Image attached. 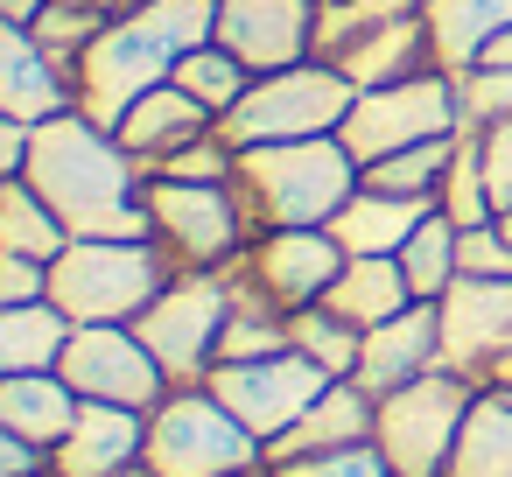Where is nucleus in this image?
Here are the masks:
<instances>
[{"label":"nucleus","instance_id":"nucleus-24","mask_svg":"<svg viewBox=\"0 0 512 477\" xmlns=\"http://www.w3.org/2000/svg\"><path fill=\"white\" fill-rule=\"evenodd\" d=\"M71 337H78V323H71V309L57 295L0 309V372H57Z\"/></svg>","mask_w":512,"mask_h":477},{"label":"nucleus","instance_id":"nucleus-34","mask_svg":"<svg viewBox=\"0 0 512 477\" xmlns=\"http://www.w3.org/2000/svg\"><path fill=\"white\" fill-rule=\"evenodd\" d=\"M435 204H442L456 225H484V218H498V211H491V190H484V162H477V127L456 134V162H449Z\"/></svg>","mask_w":512,"mask_h":477},{"label":"nucleus","instance_id":"nucleus-32","mask_svg":"<svg viewBox=\"0 0 512 477\" xmlns=\"http://www.w3.org/2000/svg\"><path fill=\"white\" fill-rule=\"evenodd\" d=\"M456 162V134L449 141H421V148H400V155H379L365 162V183L372 190H393V197H442V176Z\"/></svg>","mask_w":512,"mask_h":477},{"label":"nucleus","instance_id":"nucleus-18","mask_svg":"<svg viewBox=\"0 0 512 477\" xmlns=\"http://www.w3.org/2000/svg\"><path fill=\"white\" fill-rule=\"evenodd\" d=\"M372 428H379V400H372L358 379H330V386H323V400H316L288 435H274V442H267V470H288V463L323 456V449L372 442Z\"/></svg>","mask_w":512,"mask_h":477},{"label":"nucleus","instance_id":"nucleus-41","mask_svg":"<svg viewBox=\"0 0 512 477\" xmlns=\"http://www.w3.org/2000/svg\"><path fill=\"white\" fill-rule=\"evenodd\" d=\"M0 477H57V449L0 428Z\"/></svg>","mask_w":512,"mask_h":477},{"label":"nucleus","instance_id":"nucleus-23","mask_svg":"<svg viewBox=\"0 0 512 477\" xmlns=\"http://www.w3.org/2000/svg\"><path fill=\"white\" fill-rule=\"evenodd\" d=\"M323 309H337V316H344V323H358V330L393 323L400 309H414V288H407L400 253H379V260H344V274L330 281Z\"/></svg>","mask_w":512,"mask_h":477},{"label":"nucleus","instance_id":"nucleus-12","mask_svg":"<svg viewBox=\"0 0 512 477\" xmlns=\"http://www.w3.org/2000/svg\"><path fill=\"white\" fill-rule=\"evenodd\" d=\"M57 372L85 400H113V407H141V414H155L169 400V372L141 344L134 323H78V337H71V351H64Z\"/></svg>","mask_w":512,"mask_h":477},{"label":"nucleus","instance_id":"nucleus-37","mask_svg":"<svg viewBox=\"0 0 512 477\" xmlns=\"http://www.w3.org/2000/svg\"><path fill=\"white\" fill-rule=\"evenodd\" d=\"M477 162H484L491 211L505 218V211H512V120H491V127H477Z\"/></svg>","mask_w":512,"mask_h":477},{"label":"nucleus","instance_id":"nucleus-16","mask_svg":"<svg viewBox=\"0 0 512 477\" xmlns=\"http://www.w3.org/2000/svg\"><path fill=\"white\" fill-rule=\"evenodd\" d=\"M442 365H449V358H442V309H435V302H414V309H400L393 323H372V330H365L358 386H365L372 400H386L393 386L428 379V372H442Z\"/></svg>","mask_w":512,"mask_h":477},{"label":"nucleus","instance_id":"nucleus-13","mask_svg":"<svg viewBox=\"0 0 512 477\" xmlns=\"http://www.w3.org/2000/svg\"><path fill=\"white\" fill-rule=\"evenodd\" d=\"M316 8L323 0H218V36L253 78L316 57Z\"/></svg>","mask_w":512,"mask_h":477},{"label":"nucleus","instance_id":"nucleus-36","mask_svg":"<svg viewBox=\"0 0 512 477\" xmlns=\"http://www.w3.org/2000/svg\"><path fill=\"white\" fill-rule=\"evenodd\" d=\"M456 85H463V120H470V127L512 120V71H484V64H470Z\"/></svg>","mask_w":512,"mask_h":477},{"label":"nucleus","instance_id":"nucleus-43","mask_svg":"<svg viewBox=\"0 0 512 477\" xmlns=\"http://www.w3.org/2000/svg\"><path fill=\"white\" fill-rule=\"evenodd\" d=\"M477 64H484V71H512V29H498V36L477 50Z\"/></svg>","mask_w":512,"mask_h":477},{"label":"nucleus","instance_id":"nucleus-17","mask_svg":"<svg viewBox=\"0 0 512 477\" xmlns=\"http://www.w3.org/2000/svg\"><path fill=\"white\" fill-rule=\"evenodd\" d=\"M141 456H148V414L113 407V400H85L78 428L57 442V477H127Z\"/></svg>","mask_w":512,"mask_h":477},{"label":"nucleus","instance_id":"nucleus-31","mask_svg":"<svg viewBox=\"0 0 512 477\" xmlns=\"http://www.w3.org/2000/svg\"><path fill=\"white\" fill-rule=\"evenodd\" d=\"M169 85H183L197 106H211V113L225 120V113H232V106L253 92V71H246V64H239L225 43H197V50L176 64V78H169Z\"/></svg>","mask_w":512,"mask_h":477},{"label":"nucleus","instance_id":"nucleus-22","mask_svg":"<svg viewBox=\"0 0 512 477\" xmlns=\"http://www.w3.org/2000/svg\"><path fill=\"white\" fill-rule=\"evenodd\" d=\"M330 64H337L358 92H372V85H400V78H421V71H442V64H435L428 15H407V22H393V29H379V36L351 43V50H337Z\"/></svg>","mask_w":512,"mask_h":477},{"label":"nucleus","instance_id":"nucleus-47","mask_svg":"<svg viewBox=\"0 0 512 477\" xmlns=\"http://www.w3.org/2000/svg\"><path fill=\"white\" fill-rule=\"evenodd\" d=\"M267 477H288V470H267Z\"/></svg>","mask_w":512,"mask_h":477},{"label":"nucleus","instance_id":"nucleus-44","mask_svg":"<svg viewBox=\"0 0 512 477\" xmlns=\"http://www.w3.org/2000/svg\"><path fill=\"white\" fill-rule=\"evenodd\" d=\"M92 8H106V15H127V0H92Z\"/></svg>","mask_w":512,"mask_h":477},{"label":"nucleus","instance_id":"nucleus-25","mask_svg":"<svg viewBox=\"0 0 512 477\" xmlns=\"http://www.w3.org/2000/svg\"><path fill=\"white\" fill-rule=\"evenodd\" d=\"M442 477H512V393L477 386V400L463 414V435H456Z\"/></svg>","mask_w":512,"mask_h":477},{"label":"nucleus","instance_id":"nucleus-15","mask_svg":"<svg viewBox=\"0 0 512 477\" xmlns=\"http://www.w3.org/2000/svg\"><path fill=\"white\" fill-rule=\"evenodd\" d=\"M57 113H78V71L64 57H50L29 29L0 22V120L43 127Z\"/></svg>","mask_w":512,"mask_h":477},{"label":"nucleus","instance_id":"nucleus-7","mask_svg":"<svg viewBox=\"0 0 512 477\" xmlns=\"http://www.w3.org/2000/svg\"><path fill=\"white\" fill-rule=\"evenodd\" d=\"M225 323H232V267H183V274L148 302V316H141L134 330H141V344L162 358L169 386H204L211 365H218Z\"/></svg>","mask_w":512,"mask_h":477},{"label":"nucleus","instance_id":"nucleus-33","mask_svg":"<svg viewBox=\"0 0 512 477\" xmlns=\"http://www.w3.org/2000/svg\"><path fill=\"white\" fill-rule=\"evenodd\" d=\"M106 22H113V15H106V8H92V0H50V8L29 22V36H36L50 57H64V64L78 71V57L106 36Z\"/></svg>","mask_w":512,"mask_h":477},{"label":"nucleus","instance_id":"nucleus-29","mask_svg":"<svg viewBox=\"0 0 512 477\" xmlns=\"http://www.w3.org/2000/svg\"><path fill=\"white\" fill-rule=\"evenodd\" d=\"M407 15H428V0H323L316 8V57L330 64L337 50H351V43H365Z\"/></svg>","mask_w":512,"mask_h":477},{"label":"nucleus","instance_id":"nucleus-1","mask_svg":"<svg viewBox=\"0 0 512 477\" xmlns=\"http://www.w3.org/2000/svg\"><path fill=\"white\" fill-rule=\"evenodd\" d=\"M43 204L71 225V239H155L148 218V169L120 148L113 127L85 113H57L36 127L29 169Z\"/></svg>","mask_w":512,"mask_h":477},{"label":"nucleus","instance_id":"nucleus-19","mask_svg":"<svg viewBox=\"0 0 512 477\" xmlns=\"http://www.w3.org/2000/svg\"><path fill=\"white\" fill-rule=\"evenodd\" d=\"M218 127V113L211 106H197L183 85H155V92H141L134 106H127V120L113 127L120 134V148L141 162V169H155L162 155H176V148H190L197 134H211Z\"/></svg>","mask_w":512,"mask_h":477},{"label":"nucleus","instance_id":"nucleus-6","mask_svg":"<svg viewBox=\"0 0 512 477\" xmlns=\"http://www.w3.org/2000/svg\"><path fill=\"white\" fill-rule=\"evenodd\" d=\"M463 127H470V120H463V85H456V71H421V78L358 92L351 113H344V127H337V141H344V148L358 155V169H365V162H379V155H400V148H421V141H449V134H463Z\"/></svg>","mask_w":512,"mask_h":477},{"label":"nucleus","instance_id":"nucleus-42","mask_svg":"<svg viewBox=\"0 0 512 477\" xmlns=\"http://www.w3.org/2000/svg\"><path fill=\"white\" fill-rule=\"evenodd\" d=\"M477 386H491V393H512V344H505V351H491V358L477 365Z\"/></svg>","mask_w":512,"mask_h":477},{"label":"nucleus","instance_id":"nucleus-27","mask_svg":"<svg viewBox=\"0 0 512 477\" xmlns=\"http://www.w3.org/2000/svg\"><path fill=\"white\" fill-rule=\"evenodd\" d=\"M64 246H71V225L43 204V190L29 176H0V253L57 260Z\"/></svg>","mask_w":512,"mask_h":477},{"label":"nucleus","instance_id":"nucleus-14","mask_svg":"<svg viewBox=\"0 0 512 477\" xmlns=\"http://www.w3.org/2000/svg\"><path fill=\"white\" fill-rule=\"evenodd\" d=\"M435 309H442V358L463 379H477V365L512 344V281L498 274H456Z\"/></svg>","mask_w":512,"mask_h":477},{"label":"nucleus","instance_id":"nucleus-2","mask_svg":"<svg viewBox=\"0 0 512 477\" xmlns=\"http://www.w3.org/2000/svg\"><path fill=\"white\" fill-rule=\"evenodd\" d=\"M365 183L358 155L323 134V141H267V148H239V197L253 232H281V225H330L351 190Z\"/></svg>","mask_w":512,"mask_h":477},{"label":"nucleus","instance_id":"nucleus-4","mask_svg":"<svg viewBox=\"0 0 512 477\" xmlns=\"http://www.w3.org/2000/svg\"><path fill=\"white\" fill-rule=\"evenodd\" d=\"M141 463L155 477H246V470H267V442L211 386H169V400L148 414Z\"/></svg>","mask_w":512,"mask_h":477},{"label":"nucleus","instance_id":"nucleus-40","mask_svg":"<svg viewBox=\"0 0 512 477\" xmlns=\"http://www.w3.org/2000/svg\"><path fill=\"white\" fill-rule=\"evenodd\" d=\"M22 302H50V260L0 253V309H22Z\"/></svg>","mask_w":512,"mask_h":477},{"label":"nucleus","instance_id":"nucleus-3","mask_svg":"<svg viewBox=\"0 0 512 477\" xmlns=\"http://www.w3.org/2000/svg\"><path fill=\"white\" fill-rule=\"evenodd\" d=\"M176 274L183 267L155 239H71L50 260V295L71 309V323H141Z\"/></svg>","mask_w":512,"mask_h":477},{"label":"nucleus","instance_id":"nucleus-35","mask_svg":"<svg viewBox=\"0 0 512 477\" xmlns=\"http://www.w3.org/2000/svg\"><path fill=\"white\" fill-rule=\"evenodd\" d=\"M148 176H176V183H239V148L225 141V127H211V134H197L190 148L162 155Z\"/></svg>","mask_w":512,"mask_h":477},{"label":"nucleus","instance_id":"nucleus-8","mask_svg":"<svg viewBox=\"0 0 512 477\" xmlns=\"http://www.w3.org/2000/svg\"><path fill=\"white\" fill-rule=\"evenodd\" d=\"M470 400H477V379H463L456 365L393 386L379 400V428H372V442L393 463V477H442L449 470V449L463 435Z\"/></svg>","mask_w":512,"mask_h":477},{"label":"nucleus","instance_id":"nucleus-5","mask_svg":"<svg viewBox=\"0 0 512 477\" xmlns=\"http://www.w3.org/2000/svg\"><path fill=\"white\" fill-rule=\"evenodd\" d=\"M351 99H358V85H351L337 64L309 57V64H288V71L253 78V92H246V99H239L218 127H225V141H232V148H267V141H323V134H337V127H344Z\"/></svg>","mask_w":512,"mask_h":477},{"label":"nucleus","instance_id":"nucleus-30","mask_svg":"<svg viewBox=\"0 0 512 477\" xmlns=\"http://www.w3.org/2000/svg\"><path fill=\"white\" fill-rule=\"evenodd\" d=\"M288 344L302 351V358H316L330 379H358V358H365V330L358 323H344L337 309H295L288 316Z\"/></svg>","mask_w":512,"mask_h":477},{"label":"nucleus","instance_id":"nucleus-39","mask_svg":"<svg viewBox=\"0 0 512 477\" xmlns=\"http://www.w3.org/2000/svg\"><path fill=\"white\" fill-rule=\"evenodd\" d=\"M456 260H463V274H498V281H512V239H505V225H498V218L463 225Z\"/></svg>","mask_w":512,"mask_h":477},{"label":"nucleus","instance_id":"nucleus-20","mask_svg":"<svg viewBox=\"0 0 512 477\" xmlns=\"http://www.w3.org/2000/svg\"><path fill=\"white\" fill-rule=\"evenodd\" d=\"M85 414V393L64 372H0V428L57 449Z\"/></svg>","mask_w":512,"mask_h":477},{"label":"nucleus","instance_id":"nucleus-10","mask_svg":"<svg viewBox=\"0 0 512 477\" xmlns=\"http://www.w3.org/2000/svg\"><path fill=\"white\" fill-rule=\"evenodd\" d=\"M344 246L330 225H281V232H253V246L232 260V281L267 295L274 309H316L330 295V281L344 274Z\"/></svg>","mask_w":512,"mask_h":477},{"label":"nucleus","instance_id":"nucleus-26","mask_svg":"<svg viewBox=\"0 0 512 477\" xmlns=\"http://www.w3.org/2000/svg\"><path fill=\"white\" fill-rule=\"evenodd\" d=\"M512 29V0H428V36H435V64L442 71H470L477 50Z\"/></svg>","mask_w":512,"mask_h":477},{"label":"nucleus","instance_id":"nucleus-21","mask_svg":"<svg viewBox=\"0 0 512 477\" xmlns=\"http://www.w3.org/2000/svg\"><path fill=\"white\" fill-rule=\"evenodd\" d=\"M428 211H435L428 197H393V190L358 183V190H351V204L330 218V232H337V246H344L351 260H379V253H400Z\"/></svg>","mask_w":512,"mask_h":477},{"label":"nucleus","instance_id":"nucleus-38","mask_svg":"<svg viewBox=\"0 0 512 477\" xmlns=\"http://www.w3.org/2000/svg\"><path fill=\"white\" fill-rule=\"evenodd\" d=\"M288 477H393V463L379 456V442H351V449H323L288 463Z\"/></svg>","mask_w":512,"mask_h":477},{"label":"nucleus","instance_id":"nucleus-45","mask_svg":"<svg viewBox=\"0 0 512 477\" xmlns=\"http://www.w3.org/2000/svg\"><path fill=\"white\" fill-rule=\"evenodd\" d=\"M498 225H505V239H512V211H505V218H498Z\"/></svg>","mask_w":512,"mask_h":477},{"label":"nucleus","instance_id":"nucleus-28","mask_svg":"<svg viewBox=\"0 0 512 477\" xmlns=\"http://www.w3.org/2000/svg\"><path fill=\"white\" fill-rule=\"evenodd\" d=\"M456 246H463V225H456V218L435 204V211L414 225V239L400 246V267H407V288H414V302H442V295H449V281L463 274Z\"/></svg>","mask_w":512,"mask_h":477},{"label":"nucleus","instance_id":"nucleus-11","mask_svg":"<svg viewBox=\"0 0 512 477\" xmlns=\"http://www.w3.org/2000/svg\"><path fill=\"white\" fill-rule=\"evenodd\" d=\"M260 442H274V435H288L316 400H323V386H330V372L316 365V358H302V351H274V358H239V365H211V379H204Z\"/></svg>","mask_w":512,"mask_h":477},{"label":"nucleus","instance_id":"nucleus-9","mask_svg":"<svg viewBox=\"0 0 512 477\" xmlns=\"http://www.w3.org/2000/svg\"><path fill=\"white\" fill-rule=\"evenodd\" d=\"M148 218H155V246L176 267H232L253 246V218H246L239 183L148 176Z\"/></svg>","mask_w":512,"mask_h":477},{"label":"nucleus","instance_id":"nucleus-46","mask_svg":"<svg viewBox=\"0 0 512 477\" xmlns=\"http://www.w3.org/2000/svg\"><path fill=\"white\" fill-rule=\"evenodd\" d=\"M246 477H267V470H246Z\"/></svg>","mask_w":512,"mask_h":477}]
</instances>
